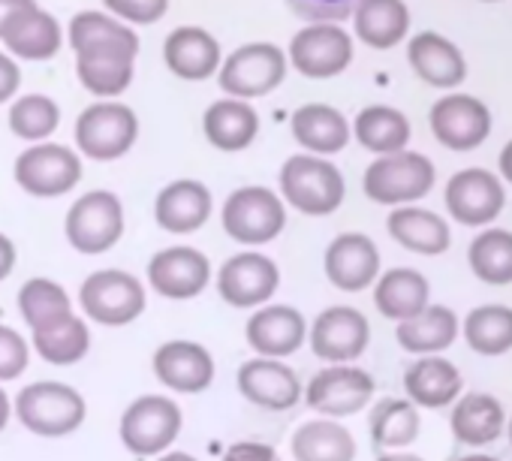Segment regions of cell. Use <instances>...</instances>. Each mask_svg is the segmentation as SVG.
Listing matches in <instances>:
<instances>
[{"label": "cell", "mask_w": 512, "mask_h": 461, "mask_svg": "<svg viewBox=\"0 0 512 461\" xmlns=\"http://www.w3.org/2000/svg\"><path fill=\"white\" fill-rule=\"evenodd\" d=\"M461 371L443 359V356H422L419 362H413L404 374V392L407 398L416 404V407H428V410H437V407H446L452 404L458 395H461Z\"/></svg>", "instance_id": "obj_26"}, {"label": "cell", "mask_w": 512, "mask_h": 461, "mask_svg": "<svg viewBox=\"0 0 512 461\" xmlns=\"http://www.w3.org/2000/svg\"><path fill=\"white\" fill-rule=\"evenodd\" d=\"M296 461H353L356 440L335 419H311L293 431L290 440Z\"/></svg>", "instance_id": "obj_34"}, {"label": "cell", "mask_w": 512, "mask_h": 461, "mask_svg": "<svg viewBox=\"0 0 512 461\" xmlns=\"http://www.w3.org/2000/svg\"><path fill=\"white\" fill-rule=\"evenodd\" d=\"M278 284H281V272L275 260L256 251L235 254L220 266L217 275V293L232 308H256L269 302L278 293Z\"/></svg>", "instance_id": "obj_13"}, {"label": "cell", "mask_w": 512, "mask_h": 461, "mask_svg": "<svg viewBox=\"0 0 512 461\" xmlns=\"http://www.w3.org/2000/svg\"><path fill=\"white\" fill-rule=\"evenodd\" d=\"M28 362H31L28 341L16 329L0 326V380H16L22 371H28Z\"/></svg>", "instance_id": "obj_45"}, {"label": "cell", "mask_w": 512, "mask_h": 461, "mask_svg": "<svg viewBox=\"0 0 512 461\" xmlns=\"http://www.w3.org/2000/svg\"><path fill=\"white\" fill-rule=\"evenodd\" d=\"M287 226V208L269 187H238L223 202V229L238 245H269Z\"/></svg>", "instance_id": "obj_4"}, {"label": "cell", "mask_w": 512, "mask_h": 461, "mask_svg": "<svg viewBox=\"0 0 512 461\" xmlns=\"http://www.w3.org/2000/svg\"><path fill=\"white\" fill-rule=\"evenodd\" d=\"M377 461H425V458H419V455H413V452H386V455H380Z\"/></svg>", "instance_id": "obj_53"}, {"label": "cell", "mask_w": 512, "mask_h": 461, "mask_svg": "<svg viewBox=\"0 0 512 461\" xmlns=\"http://www.w3.org/2000/svg\"><path fill=\"white\" fill-rule=\"evenodd\" d=\"M428 296H431V287L422 272L392 269V272L380 275L377 290H374V305L386 320L401 323V320L419 314L428 305Z\"/></svg>", "instance_id": "obj_35"}, {"label": "cell", "mask_w": 512, "mask_h": 461, "mask_svg": "<svg viewBox=\"0 0 512 461\" xmlns=\"http://www.w3.org/2000/svg\"><path fill=\"white\" fill-rule=\"evenodd\" d=\"M326 278L344 290L359 293L371 287L380 275V251L365 233H344L326 248Z\"/></svg>", "instance_id": "obj_19"}, {"label": "cell", "mask_w": 512, "mask_h": 461, "mask_svg": "<svg viewBox=\"0 0 512 461\" xmlns=\"http://www.w3.org/2000/svg\"><path fill=\"white\" fill-rule=\"evenodd\" d=\"M166 67L184 82H205L220 67V43L205 28H175L163 43Z\"/></svg>", "instance_id": "obj_24"}, {"label": "cell", "mask_w": 512, "mask_h": 461, "mask_svg": "<svg viewBox=\"0 0 512 461\" xmlns=\"http://www.w3.org/2000/svg\"><path fill=\"white\" fill-rule=\"evenodd\" d=\"M374 395V377L353 365H332L314 374L305 389V401L311 410L323 416H353L359 413Z\"/></svg>", "instance_id": "obj_14"}, {"label": "cell", "mask_w": 512, "mask_h": 461, "mask_svg": "<svg viewBox=\"0 0 512 461\" xmlns=\"http://www.w3.org/2000/svg\"><path fill=\"white\" fill-rule=\"evenodd\" d=\"M211 281V263L196 248H166L148 263V284L163 299H196Z\"/></svg>", "instance_id": "obj_17"}, {"label": "cell", "mask_w": 512, "mask_h": 461, "mask_svg": "<svg viewBox=\"0 0 512 461\" xmlns=\"http://www.w3.org/2000/svg\"><path fill=\"white\" fill-rule=\"evenodd\" d=\"M503 422H506L503 404L488 392L461 395L452 407V416H449L452 434L467 446L494 443L503 431Z\"/></svg>", "instance_id": "obj_32"}, {"label": "cell", "mask_w": 512, "mask_h": 461, "mask_svg": "<svg viewBox=\"0 0 512 461\" xmlns=\"http://www.w3.org/2000/svg\"><path fill=\"white\" fill-rule=\"evenodd\" d=\"M362 0H287L293 16L305 22H344L356 13Z\"/></svg>", "instance_id": "obj_44"}, {"label": "cell", "mask_w": 512, "mask_h": 461, "mask_svg": "<svg viewBox=\"0 0 512 461\" xmlns=\"http://www.w3.org/2000/svg\"><path fill=\"white\" fill-rule=\"evenodd\" d=\"M136 55L124 49H82L76 52V73L85 91L97 97H118L133 82Z\"/></svg>", "instance_id": "obj_30"}, {"label": "cell", "mask_w": 512, "mask_h": 461, "mask_svg": "<svg viewBox=\"0 0 512 461\" xmlns=\"http://www.w3.org/2000/svg\"><path fill=\"white\" fill-rule=\"evenodd\" d=\"M431 130L449 151H473L491 133V112L473 94H449L431 106Z\"/></svg>", "instance_id": "obj_12"}, {"label": "cell", "mask_w": 512, "mask_h": 461, "mask_svg": "<svg viewBox=\"0 0 512 461\" xmlns=\"http://www.w3.org/2000/svg\"><path fill=\"white\" fill-rule=\"evenodd\" d=\"M70 46L73 52L82 49H124L130 55H139V37L118 19L106 13H79L70 22Z\"/></svg>", "instance_id": "obj_38"}, {"label": "cell", "mask_w": 512, "mask_h": 461, "mask_svg": "<svg viewBox=\"0 0 512 461\" xmlns=\"http://www.w3.org/2000/svg\"><path fill=\"white\" fill-rule=\"evenodd\" d=\"M13 269H16V245L0 233V281L10 278Z\"/></svg>", "instance_id": "obj_49"}, {"label": "cell", "mask_w": 512, "mask_h": 461, "mask_svg": "<svg viewBox=\"0 0 512 461\" xmlns=\"http://www.w3.org/2000/svg\"><path fill=\"white\" fill-rule=\"evenodd\" d=\"M458 461H500V458L485 455V452H473V455H464V458H458Z\"/></svg>", "instance_id": "obj_55"}, {"label": "cell", "mask_w": 512, "mask_h": 461, "mask_svg": "<svg viewBox=\"0 0 512 461\" xmlns=\"http://www.w3.org/2000/svg\"><path fill=\"white\" fill-rule=\"evenodd\" d=\"M278 461H281V458H278Z\"/></svg>", "instance_id": "obj_58"}, {"label": "cell", "mask_w": 512, "mask_h": 461, "mask_svg": "<svg viewBox=\"0 0 512 461\" xmlns=\"http://www.w3.org/2000/svg\"><path fill=\"white\" fill-rule=\"evenodd\" d=\"M58 124H61V109L46 94H28L10 106V130L19 139L43 142L46 136L58 130Z\"/></svg>", "instance_id": "obj_43"}, {"label": "cell", "mask_w": 512, "mask_h": 461, "mask_svg": "<svg viewBox=\"0 0 512 461\" xmlns=\"http://www.w3.org/2000/svg\"><path fill=\"white\" fill-rule=\"evenodd\" d=\"M25 7H34V0H0V28H4V22H7L13 13H19V10H25Z\"/></svg>", "instance_id": "obj_50"}, {"label": "cell", "mask_w": 512, "mask_h": 461, "mask_svg": "<svg viewBox=\"0 0 512 461\" xmlns=\"http://www.w3.org/2000/svg\"><path fill=\"white\" fill-rule=\"evenodd\" d=\"M202 130H205V139L217 151L235 154V151H244L256 139V133H260V115L238 97L217 100L205 109Z\"/></svg>", "instance_id": "obj_28"}, {"label": "cell", "mask_w": 512, "mask_h": 461, "mask_svg": "<svg viewBox=\"0 0 512 461\" xmlns=\"http://www.w3.org/2000/svg\"><path fill=\"white\" fill-rule=\"evenodd\" d=\"M467 263L482 284H512V233L509 229H482L467 248Z\"/></svg>", "instance_id": "obj_37"}, {"label": "cell", "mask_w": 512, "mask_h": 461, "mask_svg": "<svg viewBox=\"0 0 512 461\" xmlns=\"http://www.w3.org/2000/svg\"><path fill=\"white\" fill-rule=\"evenodd\" d=\"M19 85H22V70H19V64H16L13 58H7L4 52H0V103L13 100L16 91H19Z\"/></svg>", "instance_id": "obj_48"}, {"label": "cell", "mask_w": 512, "mask_h": 461, "mask_svg": "<svg viewBox=\"0 0 512 461\" xmlns=\"http://www.w3.org/2000/svg\"><path fill=\"white\" fill-rule=\"evenodd\" d=\"M7 422H10V398L4 389H0V431L7 428Z\"/></svg>", "instance_id": "obj_52"}, {"label": "cell", "mask_w": 512, "mask_h": 461, "mask_svg": "<svg viewBox=\"0 0 512 461\" xmlns=\"http://www.w3.org/2000/svg\"><path fill=\"white\" fill-rule=\"evenodd\" d=\"M308 338V323L302 311L290 305H266L247 320V344L269 359L293 356Z\"/></svg>", "instance_id": "obj_21"}, {"label": "cell", "mask_w": 512, "mask_h": 461, "mask_svg": "<svg viewBox=\"0 0 512 461\" xmlns=\"http://www.w3.org/2000/svg\"><path fill=\"white\" fill-rule=\"evenodd\" d=\"M82 311L100 326H127L145 311V287L136 275L121 269L94 272L79 290Z\"/></svg>", "instance_id": "obj_6"}, {"label": "cell", "mask_w": 512, "mask_h": 461, "mask_svg": "<svg viewBox=\"0 0 512 461\" xmlns=\"http://www.w3.org/2000/svg\"><path fill=\"white\" fill-rule=\"evenodd\" d=\"M395 338L407 353H440L452 347V341L458 338V317L446 305H425L419 314L398 323Z\"/></svg>", "instance_id": "obj_31"}, {"label": "cell", "mask_w": 512, "mask_h": 461, "mask_svg": "<svg viewBox=\"0 0 512 461\" xmlns=\"http://www.w3.org/2000/svg\"><path fill=\"white\" fill-rule=\"evenodd\" d=\"M157 380L181 395L205 392L214 380V359L196 341H169L154 353Z\"/></svg>", "instance_id": "obj_20"}, {"label": "cell", "mask_w": 512, "mask_h": 461, "mask_svg": "<svg viewBox=\"0 0 512 461\" xmlns=\"http://www.w3.org/2000/svg\"><path fill=\"white\" fill-rule=\"evenodd\" d=\"M356 37L371 49H392L410 31V10L404 0H362L353 13Z\"/></svg>", "instance_id": "obj_33"}, {"label": "cell", "mask_w": 512, "mask_h": 461, "mask_svg": "<svg viewBox=\"0 0 512 461\" xmlns=\"http://www.w3.org/2000/svg\"><path fill=\"white\" fill-rule=\"evenodd\" d=\"M31 332H34L37 353L52 365H76L79 359H85V353L91 347V332L76 314L61 317V320L31 329Z\"/></svg>", "instance_id": "obj_39"}, {"label": "cell", "mask_w": 512, "mask_h": 461, "mask_svg": "<svg viewBox=\"0 0 512 461\" xmlns=\"http://www.w3.org/2000/svg\"><path fill=\"white\" fill-rule=\"evenodd\" d=\"M154 217L166 233H196L211 217V190L202 181L178 178L157 193Z\"/></svg>", "instance_id": "obj_23"}, {"label": "cell", "mask_w": 512, "mask_h": 461, "mask_svg": "<svg viewBox=\"0 0 512 461\" xmlns=\"http://www.w3.org/2000/svg\"><path fill=\"white\" fill-rule=\"evenodd\" d=\"M419 437V410L410 398H383L371 410V440L380 449H404Z\"/></svg>", "instance_id": "obj_40"}, {"label": "cell", "mask_w": 512, "mask_h": 461, "mask_svg": "<svg viewBox=\"0 0 512 461\" xmlns=\"http://www.w3.org/2000/svg\"><path fill=\"white\" fill-rule=\"evenodd\" d=\"M287 76V55L275 43H247L220 67V88L229 97L250 100L272 94Z\"/></svg>", "instance_id": "obj_7"}, {"label": "cell", "mask_w": 512, "mask_h": 461, "mask_svg": "<svg viewBox=\"0 0 512 461\" xmlns=\"http://www.w3.org/2000/svg\"><path fill=\"white\" fill-rule=\"evenodd\" d=\"M281 193L302 214L326 217L341 208L347 184L335 163L314 154H293L281 166Z\"/></svg>", "instance_id": "obj_1"}, {"label": "cell", "mask_w": 512, "mask_h": 461, "mask_svg": "<svg viewBox=\"0 0 512 461\" xmlns=\"http://www.w3.org/2000/svg\"><path fill=\"white\" fill-rule=\"evenodd\" d=\"M118 434L133 455H160L181 434V407L166 395H142L124 410Z\"/></svg>", "instance_id": "obj_9"}, {"label": "cell", "mask_w": 512, "mask_h": 461, "mask_svg": "<svg viewBox=\"0 0 512 461\" xmlns=\"http://www.w3.org/2000/svg\"><path fill=\"white\" fill-rule=\"evenodd\" d=\"M500 175L512 184V139L503 145V151H500Z\"/></svg>", "instance_id": "obj_51"}, {"label": "cell", "mask_w": 512, "mask_h": 461, "mask_svg": "<svg viewBox=\"0 0 512 461\" xmlns=\"http://www.w3.org/2000/svg\"><path fill=\"white\" fill-rule=\"evenodd\" d=\"M407 58L416 76L434 88H455L467 79V61L461 49L437 31L416 34L407 46Z\"/></svg>", "instance_id": "obj_25"}, {"label": "cell", "mask_w": 512, "mask_h": 461, "mask_svg": "<svg viewBox=\"0 0 512 461\" xmlns=\"http://www.w3.org/2000/svg\"><path fill=\"white\" fill-rule=\"evenodd\" d=\"M389 236L413 251V254H425V257H437L443 251H449V226L440 214L428 211V208H416V205H395V211L386 220Z\"/></svg>", "instance_id": "obj_27"}, {"label": "cell", "mask_w": 512, "mask_h": 461, "mask_svg": "<svg viewBox=\"0 0 512 461\" xmlns=\"http://www.w3.org/2000/svg\"><path fill=\"white\" fill-rule=\"evenodd\" d=\"M103 7L124 22L133 25H154L166 16L169 0H103Z\"/></svg>", "instance_id": "obj_46"}, {"label": "cell", "mask_w": 512, "mask_h": 461, "mask_svg": "<svg viewBox=\"0 0 512 461\" xmlns=\"http://www.w3.org/2000/svg\"><path fill=\"white\" fill-rule=\"evenodd\" d=\"M467 344L482 356H503L512 350V308L479 305L464 320Z\"/></svg>", "instance_id": "obj_41"}, {"label": "cell", "mask_w": 512, "mask_h": 461, "mask_svg": "<svg viewBox=\"0 0 512 461\" xmlns=\"http://www.w3.org/2000/svg\"><path fill=\"white\" fill-rule=\"evenodd\" d=\"M16 181L25 193L52 199L70 193L82 181V160L73 148L37 142L16 160Z\"/></svg>", "instance_id": "obj_10"}, {"label": "cell", "mask_w": 512, "mask_h": 461, "mask_svg": "<svg viewBox=\"0 0 512 461\" xmlns=\"http://www.w3.org/2000/svg\"><path fill=\"white\" fill-rule=\"evenodd\" d=\"M64 229L79 254H106L124 236V205L112 190H91L70 205Z\"/></svg>", "instance_id": "obj_5"}, {"label": "cell", "mask_w": 512, "mask_h": 461, "mask_svg": "<svg viewBox=\"0 0 512 461\" xmlns=\"http://www.w3.org/2000/svg\"><path fill=\"white\" fill-rule=\"evenodd\" d=\"M443 199L452 220L464 226H485L503 211L506 193L500 178L488 169H461L449 178Z\"/></svg>", "instance_id": "obj_15"}, {"label": "cell", "mask_w": 512, "mask_h": 461, "mask_svg": "<svg viewBox=\"0 0 512 461\" xmlns=\"http://www.w3.org/2000/svg\"><path fill=\"white\" fill-rule=\"evenodd\" d=\"M19 311L31 329H40V326H49L61 317H70L73 299L67 296V290L61 284H55L49 278H31L19 290Z\"/></svg>", "instance_id": "obj_42"}, {"label": "cell", "mask_w": 512, "mask_h": 461, "mask_svg": "<svg viewBox=\"0 0 512 461\" xmlns=\"http://www.w3.org/2000/svg\"><path fill=\"white\" fill-rule=\"evenodd\" d=\"M371 341V326L362 311L335 305L326 308L311 326V350L323 362H353L365 353Z\"/></svg>", "instance_id": "obj_16"}, {"label": "cell", "mask_w": 512, "mask_h": 461, "mask_svg": "<svg viewBox=\"0 0 512 461\" xmlns=\"http://www.w3.org/2000/svg\"><path fill=\"white\" fill-rule=\"evenodd\" d=\"M293 136L296 142L311 154H338L350 142V124L347 118L326 103H308L293 112Z\"/></svg>", "instance_id": "obj_29"}, {"label": "cell", "mask_w": 512, "mask_h": 461, "mask_svg": "<svg viewBox=\"0 0 512 461\" xmlns=\"http://www.w3.org/2000/svg\"><path fill=\"white\" fill-rule=\"evenodd\" d=\"M437 169L425 154L395 151L380 154L362 178L365 196L377 205H407L422 199L434 187Z\"/></svg>", "instance_id": "obj_3"}, {"label": "cell", "mask_w": 512, "mask_h": 461, "mask_svg": "<svg viewBox=\"0 0 512 461\" xmlns=\"http://www.w3.org/2000/svg\"><path fill=\"white\" fill-rule=\"evenodd\" d=\"M139 136V118L121 103H94L76 121V145L85 157L109 163L124 157Z\"/></svg>", "instance_id": "obj_8"}, {"label": "cell", "mask_w": 512, "mask_h": 461, "mask_svg": "<svg viewBox=\"0 0 512 461\" xmlns=\"http://www.w3.org/2000/svg\"><path fill=\"white\" fill-rule=\"evenodd\" d=\"M287 61L308 79H335L353 61V40L335 22H311L293 37Z\"/></svg>", "instance_id": "obj_11"}, {"label": "cell", "mask_w": 512, "mask_h": 461, "mask_svg": "<svg viewBox=\"0 0 512 461\" xmlns=\"http://www.w3.org/2000/svg\"><path fill=\"white\" fill-rule=\"evenodd\" d=\"M509 443H512V419H509Z\"/></svg>", "instance_id": "obj_56"}, {"label": "cell", "mask_w": 512, "mask_h": 461, "mask_svg": "<svg viewBox=\"0 0 512 461\" xmlns=\"http://www.w3.org/2000/svg\"><path fill=\"white\" fill-rule=\"evenodd\" d=\"M85 398L58 380H40L16 395V416L40 437H67L85 422Z\"/></svg>", "instance_id": "obj_2"}, {"label": "cell", "mask_w": 512, "mask_h": 461, "mask_svg": "<svg viewBox=\"0 0 512 461\" xmlns=\"http://www.w3.org/2000/svg\"><path fill=\"white\" fill-rule=\"evenodd\" d=\"M0 40H4V46L16 58H25V61H49V58L58 55L64 34H61L58 19L34 4V7H25V10L13 13L4 22V28H0Z\"/></svg>", "instance_id": "obj_22"}, {"label": "cell", "mask_w": 512, "mask_h": 461, "mask_svg": "<svg viewBox=\"0 0 512 461\" xmlns=\"http://www.w3.org/2000/svg\"><path fill=\"white\" fill-rule=\"evenodd\" d=\"M223 461H278V452L269 443L241 440V443H232L223 452Z\"/></svg>", "instance_id": "obj_47"}, {"label": "cell", "mask_w": 512, "mask_h": 461, "mask_svg": "<svg viewBox=\"0 0 512 461\" xmlns=\"http://www.w3.org/2000/svg\"><path fill=\"white\" fill-rule=\"evenodd\" d=\"M353 133L362 148L374 154H395L410 142V121L392 106H365L356 115Z\"/></svg>", "instance_id": "obj_36"}, {"label": "cell", "mask_w": 512, "mask_h": 461, "mask_svg": "<svg viewBox=\"0 0 512 461\" xmlns=\"http://www.w3.org/2000/svg\"><path fill=\"white\" fill-rule=\"evenodd\" d=\"M485 4H491V0H485Z\"/></svg>", "instance_id": "obj_57"}, {"label": "cell", "mask_w": 512, "mask_h": 461, "mask_svg": "<svg viewBox=\"0 0 512 461\" xmlns=\"http://www.w3.org/2000/svg\"><path fill=\"white\" fill-rule=\"evenodd\" d=\"M238 392L256 404V407H266V410H290L299 404L302 398V380L293 368H287L278 359L260 356V359H250L238 368Z\"/></svg>", "instance_id": "obj_18"}, {"label": "cell", "mask_w": 512, "mask_h": 461, "mask_svg": "<svg viewBox=\"0 0 512 461\" xmlns=\"http://www.w3.org/2000/svg\"><path fill=\"white\" fill-rule=\"evenodd\" d=\"M160 461H196L193 455H187V452H166Z\"/></svg>", "instance_id": "obj_54"}]
</instances>
